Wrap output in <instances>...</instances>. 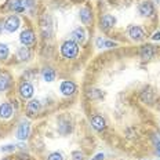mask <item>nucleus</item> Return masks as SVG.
I'll return each mask as SVG.
<instances>
[{
	"label": "nucleus",
	"mask_w": 160,
	"mask_h": 160,
	"mask_svg": "<svg viewBox=\"0 0 160 160\" xmlns=\"http://www.w3.org/2000/svg\"><path fill=\"white\" fill-rule=\"evenodd\" d=\"M61 54L64 58H68V59H72V58H76L79 54V44L73 40H66V42L62 43L61 46Z\"/></svg>",
	"instance_id": "f257e3e1"
},
{
	"label": "nucleus",
	"mask_w": 160,
	"mask_h": 160,
	"mask_svg": "<svg viewBox=\"0 0 160 160\" xmlns=\"http://www.w3.org/2000/svg\"><path fill=\"white\" fill-rule=\"evenodd\" d=\"M19 25H21V21H19V18L17 15H10L4 21V29L10 33H14L19 28Z\"/></svg>",
	"instance_id": "f03ea898"
},
{
	"label": "nucleus",
	"mask_w": 160,
	"mask_h": 160,
	"mask_svg": "<svg viewBox=\"0 0 160 160\" xmlns=\"http://www.w3.org/2000/svg\"><path fill=\"white\" fill-rule=\"evenodd\" d=\"M35 33H33L32 29H25V31L21 32V35H19V42L22 43V46H31L35 43Z\"/></svg>",
	"instance_id": "7ed1b4c3"
},
{
	"label": "nucleus",
	"mask_w": 160,
	"mask_h": 160,
	"mask_svg": "<svg viewBox=\"0 0 160 160\" xmlns=\"http://www.w3.org/2000/svg\"><path fill=\"white\" fill-rule=\"evenodd\" d=\"M29 132H31V124L28 122H22L18 126V130H17V138L19 141H25L29 137Z\"/></svg>",
	"instance_id": "20e7f679"
},
{
	"label": "nucleus",
	"mask_w": 160,
	"mask_h": 160,
	"mask_svg": "<svg viewBox=\"0 0 160 160\" xmlns=\"http://www.w3.org/2000/svg\"><path fill=\"white\" fill-rule=\"evenodd\" d=\"M128 36L131 38V40H134V42H141V40L145 39V33L142 31V28H139V26H131V28L128 29Z\"/></svg>",
	"instance_id": "39448f33"
},
{
	"label": "nucleus",
	"mask_w": 160,
	"mask_h": 160,
	"mask_svg": "<svg viewBox=\"0 0 160 160\" xmlns=\"http://www.w3.org/2000/svg\"><path fill=\"white\" fill-rule=\"evenodd\" d=\"M139 14L141 15H144V17H152L153 15V12H155V7H153V4L151 2H142L141 4H139Z\"/></svg>",
	"instance_id": "423d86ee"
},
{
	"label": "nucleus",
	"mask_w": 160,
	"mask_h": 160,
	"mask_svg": "<svg viewBox=\"0 0 160 160\" xmlns=\"http://www.w3.org/2000/svg\"><path fill=\"white\" fill-rule=\"evenodd\" d=\"M40 108H42V105H40V102L38 101V99H32V101L28 102L26 113H28L29 118H33V116H36L40 112Z\"/></svg>",
	"instance_id": "0eeeda50"
},
{
	"label": "nucleus",
	"mask_w": 160,
	"mask_h": 160,
	"mask_svg": "<svg viewBox=\"0 0 160 160\" xmlns=\"http://www.w3.org/2000/svg\"><path fill=\"white\" fill-rule=\"evenodd\" d=\"M33 91H35V90H33V86L29 82H24L21 86H19V94H21V97L25 99L31 98L33 95Z\"/></svg>",
	"instance_id": "6e6552de"
},
{
	"label": "nucleus",
	"mask_w": 160,
	"mask_h": 160,
	"mask_svg": "<svg viewBox=\"0 0 160 160\" xmlns=\"http://www.w3.org/2000/svg\"><path fill=\"white\" fill-rule=\"evenodd\" d=\"M91 126L94 130H97V131H104L105 127H106V122L102 116L95 115L91 118Z\"/></svg>",
	"instance_id": "1a4fd4ad"
},
{
	"label": "nucleus",
	"mask_w": 160,
	"mask_h": 160,
	"mask_svg": "<svg viewBox=\"0 0 160 160\" xmlns=\"http://www.w3.org/2000/svg\"><path fill=\"white\" fill-rule=\"evenodd\" d=\"M59 90H61V92L64 95H72V94H75V91H76V84L73 82L65 80V82L61 83V87H59Z\"/></svg>",
	"instance_id": "9d476101"
},
{
	"label": "nucleus",
	"mask_w": 160,
	"mask_h": 160,
	"mask_svg": "<svg viewBox=\"0 0 160 160\" xmlns=\"http://www.w3.org/2000/svg\"><path fill=\"white\" fill-rule=\"evenodd\" d=\"M79 14H80V21H82L84 25H91L92 24V12L88 7H83L82 10H80Z\"/></svg>",
	"instance_id": "9b49d317"
},
{
	"label": "nucleus",
	"mask_w": 160,
	"mask_h": 160,
	"mask_svg": "<svg viewBox=\"0 0 160 160\" xmlns=\"http://www.w3.org/2000/svg\"><path fill=\"white\" fill-rule=\"evenodd\" d=\"M153 54H155V47H153L152 44H145L141 47V50H139V57H141L142 59H145V61L151 59L153 57Z\"/></svg>",
	"instance_id": "f8f14e48"
},
{
	"label": "nucleus",
	"mask_w": 160,
	"mask_h": 160,
	"mask_svg": "<svg viewBox=\"0 0 160 160\" xmlns=\"http://www.w3.org/2000/svg\"><path fill=\"white\" fill-rule=\"evenodd\" d=\"M115 24H116V18L111 14H105L101 19V28L104 29V31H108V29L113 28Z\"/></svg>",
	"instance_id": "ddd939ff"
},
{
	"label": "nucleus",
	"mask_w": 160,
	"mask_h": 160,
	"mask_svg": "<svg viewBox=\"0 0 160 160\" xmlns=\"http://www.w3.org/2000/svg\"><path fill=\"white\" fill-rule=\"evenodd\" d=\"M72 40L73 42H76L78 44H80V43H83L86 40V32L83 28H76L75 31L72 32Z\"/></svg>",
	"instance_id": "4468645a"
},
{
	"label": "nucleus",
	"mask_w": 160,
	"mask_h": 160,
	"mask_svg": "<svg viewBox=\"0 0 160 160\" xmlns=\"http://www.w3.org/2000/svg\"><path fill=\"white\" fill-rule=\"evenodd\" d=\"M12 115V108L11 105L7 104V102H3L0 105V118L2 119H10Z\"/></svg>",
	"instance_id": "2eb2a0df"
},
{
	"label": "nucleus",
	"mask_w": 160,
	"mask_h": 160,
	"mask_svg": "<svg viewBox=\"0 0 160 160\" xmlns=\"http://www.w3.org/2000/svg\"><path fill=\"white\" fill-rule=\"evenodd\" d=\"M8 7L15 12H24L25 11V4H24V0H11L8 4Z\"/></svg>",
	"instance_id": "dca6fc26"
},
{
	"label": "nucleus",
	"mask_w": 160,
	"mask_h": 160,
	"mask_svg": "<svg viewBox=\"0 0 160 160\" xmlns=\"http://www.w3.org/2000/svg\"><path fill=\"white\" fill-rule=\"evenodd\" d=\"M42 76H43V80H44V82H48V83H51L55 80V72H54V69H51V68L43 69Z\"/></svg>",
	"instance_id": "f3484780"
},
{
	"label": "nucleus",
	"mask_w": 160,
	"mask_h": 160,
	"mask_svg": "<svg viewBox=\"0 0 160 160\" xmlns=\"http://www.w3.org/2000/svg\"><path fill=\"white\" fill-rule=\"evenodd\" d=\"M17 57L19 58V61H28V59L31 58V51H29V48L26 47V46L19 47L18 52H17Z\"/></svg>",
	"instance_id": "a211bd4d"
},
{
	"label": "nucleus",
	"mask_w": 160,
	"mask_h": 160,
	"mask_svg": "<svg viewBox=\"0 0 160 160\" xmlns=\"http://www.w3.org/2000/svg\"><path fill=\"white\" fill-rule=\"evenodd\" d=\"M58 131L61 132L62 135H66L72 131V126L69 122H64V120H59V124H58Z\"/></svg>",
	"instance_id": "6ab92c4d"
},
{
	"label": "nucleus",
	"mask_w": 160,
	"mask_h": 160,
	"mask_svg": "<svg viewBox=\"0 0 160 160\" xmlns=\"http://www.w3.org/2000/svg\"><path fill=\"white\" fill-rule=\"evenodd\" d=\"M10 82H11V79L7 73L0 75V91H6L10 87Z\"/></svg>",
	"instance_id": "aec40b11"
},
{
	"label": "nucleus",
	"mask_w": 160,
	"mask_h": 160,
	"mask_svg": "<svg viewBox=\"0 0 160 160\" xmlns=\"http://www.w3.org/2000/svg\"><path fill=\"white\" fill-rule=\"evenodd\" d=\"M8 54H10L8 46L7 44H2V43H0V61H4V59H7Z\"/></svg>",
	"instance_id": "412c9836"
},
{
	"label": "nucleus",
	"mask_w": 160,
	"mask_h": 160,
	"mask_svg": "<svg viewBox=\"0 0 160 160\" xmlns=\"http://www.w3.org/2000/svg\"><path fill=\"white\" fill-rule=\"evenodd\" d=\"M47 160H64V156H62L59 152H54V153H51V155L48 156Z\"/></svg>",
	"instance_id": "4be33fe9"
},
{
	"label": "nucleus",
	"mask_w": 160,
	"mask_h": 160,
	"mask_svg": "<svg viewBox=\"0 0 160 160\" xmlns=\"http://www.w3.org/2000/svg\"><path fill=\"white\" fill-rule=\"evenodd\" d=\"M0 151L4 152V153H8V152H14L15 151V145H4L0 148Z\"/></svg>",
	"instance_id": "5701e85b"
},
{
	"label": "nucleus",
	"mask_w": 160,
	"mask_h": 160,
	"mask_svg": "<svg viewBox=\"0 0 160 160\" xmlns=\"http://www.w3.org/2000/svg\"><path fill=\"white\" fill-rule=\"evenodd\" d=\"M116 43L115 42H112V40H105L104 39V47L102 48H112V47H116Z\"/></svg>",
	"instance_id": "b1692460"
},
{
	"label": "nucleus",
	"mask_w": 160,
	"mask_h": 160,
	"mask_svg": "<svg viewBox=\"0 0 160 160\" xmlns=\"http://www.w3.org/2000/svg\"><path fill=\"white\" fill-rule=\"evenodd\" d=\"M72 159L73 160H83V153L80 152V151L72 152Z\"/></svg>",
	"instance_id": "393cba45"
},
{
	"label": "nucleus",
	"mask_w": 160,
	"mask_h": 160,
	"mask_svg": "<svg viewBox=\"0 0 160 160\" xmlns=\"http://www.w3.org/2000/svg\"><path fill=\"white\" fill-rule=\"evenodd\" d=\"M90 91H91V92H88V95L91 97V98H97V97H101L102 95L99 90H90Z\"/></svg>",
	"instance_id": "a878e982"
},
{
	"label": "nucleus",
	"mask_w": 160,
	"mask_h": 160,
	"mask_svg": "<svg viewBox=\"0 0 160 160\" xmlns=\"http://www.w3.org/2000/svg\"><path fill=\"white\" fill-rule=\"evenodd\" d=\"M95 44H97V47H98V48H102V47H104V39L98 38V39H97V42H95Z\"/></svg>",
	"instance_id": "bb28decb"
},
{
	"label": "nucleus",
	"mask_w": 160,
	"mask_h": 160,
	"mask_svg": "<svg viewBox=\"0 0 160 160\" xmlns=\"http://www.w3.org/2000/svg\"><path fill=\"white\" fill-rule=\"evenodd\" d=\"M104 159H105V155H104V153H97V155H95L91 160H104Z\"/></svg>",
	"instance_id": "cd10ccee"
},
{
	"label": "nucleus",
	"mask_w": 160,
	"mask_h": 160,
	"mask_svg": "<svg viewBox=\"0 0 160 160\" xmlns=\"http://www.w3.org/2000/svg\"><path fill=\"white\" fill-rule=\"evenodd\" d=\"M152 39H153V40H160V32L158 31V32L153 33V35H152Z\"/></svg>",
	"instance_id": "c85d7f7f"
},
{
	"label": "nucleus",
	"mask_w": 160,
	"mask_h": 160,
	"mask_svg": "<svg viewBox=\"0 0 160 160\" xmlns=\"http://www.w3.org/2000/svg\"><path fill=\"white\" fill-rule=\"evenodd\" d=\"M156 152H158V155L160 156V141L156 144Z\"/></svg>",
	"instance_id": "c756f323"
},
{
	"label": "nucleus",
	"mask_w": 160,
	"mask_h": 160,
	"mask_svg": "<svg viewBox=\"0 0 160 160\" xmlns=\"http://www.w3.org/2000/svg\"><path fill=\"white\" fill-rule=\"evenodd\" d=\"M3 28H4V25H2V22H0V33H2V31H3Z\"/></svg>",
	"instance_id": "7c9ffc66"
},
{
	"label": "nucleus",
	"mask_w": 160,
	"mask_h": 160,
	"mask_svg": "<svg viewBox=\"0 0 160 160\" xmlns=\"http://www.w3.org/2000/svg\"><path fill=\"white\" fill-rule=\"evenodd\" d=\"M3 160H7V159H3Z\"/></svg>",
	"instance_id": "2f4dec72"
}]
</instances>
